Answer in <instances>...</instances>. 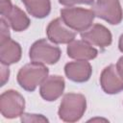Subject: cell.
Wrapping results in <instances>:
<instances>
[{
    "label": "cell",
    "mask_w": 123,
    "mask_h": 123,
    "mask_svg": "<svg viewBox=\"0 0 123 123\" xmlns=\"http://www.w3.org/2000/svg\"><path fill=\"white\" fill-rule=\"evenodd\" d=\"M49 69L43 64L31 62L23 65L16 76V80L20 87L26 91H34L48 77Z\"/></svg>",
    "instance_id": "1"
},
{
    "label": "cell",
    "mask_w": 123,
    "mask_h": 123,
    "mask_svg": "<svg viewBox=\"0 0 123 123\" xmlns=\"http://www.w3.org/2000/svg\"><path fill=\"white\" fill-rule=\"evenodd\" d=\"M86 109V99L81 93H66L60 104L58 114L61 120L64 122L79 121Z\"/></svg>",
    "instance_id": "2"
},
{
    "label": "cell",
    "mask_w": 123,
    "mask_h": 123,
    "mask_svg": "<svg viewBox=\"0 0 123 123\" xmlns=\"http://www.w3.org/2000/svg\"><path fill=\"white\" fill-rule=\"evenodd\" d=\"M60 12L64 23L75 32H84L87 30L92 25L95 17L92 10L80 7L63 8Z\"/></svg>",
    "instance_id": "3"
},
{
    "label": "cell",
    "mask_w": 123,
    "mask_h": 123,
    "mask_svg": "<svg viewBox=\"0 0 123 123\" xmlns=\"http://www.w3.org/2000/svg\"><path fill=\"white\" fill-rule=\"evenodd\" d=\"M62 51L59 46L45 38L35 41L29 50V57L32 62L43 64H55L59 62Z\"/></svg>",
    "instance_id": "4"
},
{
    "label": "cell",
    "mask_w": 123,
    "mask_h": 123,
    "mask_svg": "<svg viewBox=\"0 0 123 123\" xmlns=\"http://www.w3.org/2000/svg\"><path fill=\"white\" fill-rule=\"evenodd\" d=\"M25 99L16 90L9 89L4 91L0 96L1 114L8 119L16 118L24 113Z\"/></svg>",
    "instance_id": "5"
},
{
    "label": "cell",
    "mask_w": 123,
    "mask_h": 123,
    "mask_svg": "<svg viewBox=\"0 0 123 123\" xmlns=\"http://www.w3.org/2000/svg\"><path fill=\"white\" fill-rule=\"evenodd\" d=\"M96 17L111 25L119 24L123 19V11L119 0H96L91 9Z\"/></svg>",
    "instance_id": "6"
},
{
    "label": "cell",
    "mask_w": 123,
    "mask_h": 123,
    "mask_svg": "<svg viewBox=\"0 0 123 123\" xmlns=\"http://www.w3.org/2000/svg\"><path fill=\"white\" fill-rule=\"evenodd\" d=\"M47 38L55 44H68L75 39L76 32L69 28L62 17L53 19L46 28Z\"/></svg>",
    "instance_id": "7"
},
{
    "label": "cell",
    "mask_w": 123,
    "mask_h": 123,
    "mask_svg": "<svg viewBox=\"0 0 123 123\" xmlns=\"http://www.w3.org/2000/svg\"><path fill=\"white\" fill-rule=\"evenodd\" d=\"M100 86L107 94H117L123 91V76L116 64L105 67L100 75Z\"/></svg>",
    "instance_id": "8"
},
{
    "label": "cell",
    "mask_w": 123,
    "mask_h": 123,
    "mask_svg": "<svg viewBox=\"0 0 123 123\" xmlns=\"http://www.w3.org/2000/svg\"><path fill=\"white\" fill-rule=\"evenodd\" d=\"M83 40L88 42L92 46H98L100 48H106L111 44L112 36L111 31L102 24H92L87 30L81 33Z\"/></svg>",
    "instance_id": "9"
},
{
    "label": "cell",
    "mask_w": 123,
    "mask_h": 123,
    "mask_svg": "<svg viewBox=\"0 0 123 123\" xmlns=\"http://www.w3.org/2000/svg\"><path fill=\"white\" fill-rule=\"evenodd\" d=\"M65 87L64 79L60 75L48 76L39 87L40 96L47 102L56 101L62 96Z\"/></svg>",
    "instance_id": "10"
},
{
    "label": "cell",
    "mask_w": 123,
    "mask_h": 123,
    "mask_svg": "<svg viewBox=\"0 0 123 123\" xmlns=\"http://www.w3.org/2000/svg\"><path fill=\"white\" fill-rule=\"evenodd\" d=\"M64 73L72 82L85 83L89 80L92 74V67L87 61L76 60L75 62H67L64 65Z\"/></svg>",
    "instance_id": "11"
},
{
    "label": "cell",
    "mask_w": 123,
    "mask_h": 123,
    "mask_svg": "<svg viewBox=\"0 0 123 123\" xmlns=\"http://www.w3.org/2000/svg\"><path fill=\"white\" fill-rule=\"evenodd\" d=\"M67 56L74 60L82 61H90L97 57L98 51L88 42L78 39L73 40L67 45Z\"/></svg>",
    "instance_id": "12"
},
{
    "label": "cell",
    "mask_w": 123,
    "mask_h": 123,
    "mask_svg": "<svg viewBox=\"0 0 123 123\" xmlns=\"http://www.w3.org/2000/svg\"><path fill=\"white\" fill-rule=\"evenodd\" d=\"M22 55L21 46L18 42L9 38L0 42V62L1 63L11 65L20 61Z\"/></svg>",
    "instance_id": "13"
},
{
    "label": "cell",
    "mask_w": 123,
    "mask_h": 123,
    "mask_svg": "<svg viewBox=\"0 0 123 123\" xmlns=\"http://www.w3.org/2000/svg\"><path fill=\"white\" fill-rule=\"evenodd\" d=\"M4 17L11 28L15 32H22L30 26V19L26 13L17 6H12L6 13L1 15Z\"/></svg>",
    "instance_id": "14"
},
{
    "label": "cell",
    "mask_w": 123,
    "mask_h": 123,
    "mask_svg": "<svg viewBox=\"0 0 123 123\" xmlns=\"http://www.w3.org/2000/svg\"><path fill=\"white\" fill-rule=\"evenodd\" d=\"M27 12L36 18H44L51 12L50 0H21Z\"/></svg>",
    "instance_id": "15"
},
{
    "label": "cell",
    "mask_w": 123,
    "mask_h": 123,
    "mask_svg": "<svg viewBox=\"0 0 123 123\" xmlns=\"http://www.w3.org/2000/svg\"><path fill=\"white\" fill-rule=\"evenodd\" d=\"M21 121L23 122H48V119L42 114L23 113L21 115Z\"/></svg>",
    "instance_id": "16"
},
{
    "label": "cell",
    "mask_w": 123,
    "mask_h": 123,
    "mask_svg": "<svg viewBox=\"0 0 123 123\" xmlns=\"http://www.w3.org/2000/svg\"><path fill=\"white\" fill-rule=\"evenodd\" d=\"M9 38H11L10 31H9V24L4 17H1L0 19V42H3Z\"/></svg>",
    "instance_id": "17"
},
{
    "label": "cell",
    "mask_w": 123,
    "mask_h": 123,
    "mask_svg": "<svg viewBox=\"0 0 123 123\" xmlns=\"http://www.w3.org/2000/svg\"><path fill=\"white\" fill-rule=\"evenodd\" d=\"M59 3L66 7H73L74 5H77V4L93 5L94 0H59Z\"/></svg>",
    "instance_id": "18"
},
{
    "label": "cell",
    "mask_w": 123,
    "mask_h": 123,
    "mask_svg": "<svg viewBox=\"0 0 123 123\" xmlns=\"http://www.w3.org/2000/svg\"><path fill=\"white\" fill-rule=\"evenodd\" d=\"M9 77H10L9 65L1 63V86H5V84L9 81Z\"/></svg>",
    "instance_id": "19"
},
{
    "label": "cell",
    "mask_w": 123,
    "mask_h": 123,
    "mask_svg": "<svg viewBox=\"0 0 123 123\" xmlns=\"http://www.w3.org/2000/svg\"><path fill=\"white\" fill-rule=\"evenodd\" d=\"M116 66L119 70V72L121 73V75L123 76V56L119 58V60L117 61V63H116Z\"/></svg>",
    "instance_id": "20"
},
{
    "label": "cell",
    "mask_w": 123,
    "mask_h": 123,
    "mask_svg": "<svg viewBox=\"0 0 123 123\" xmlns=\"http://www.w3.org/2000/svg\"><path fill=\"white\" fill-rule=\"evenodd\" d=\"M118 48L120 50V52L123 53V34L120 36L119 37V41H118Z\"/></svg>",
    "instance_id": "21"
}]
</instances>
